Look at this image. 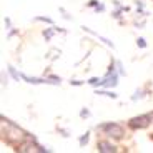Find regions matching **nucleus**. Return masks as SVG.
Listing matches in <instances>:
<instances>
[{"instance_id": "obj_1", "label": "nucleus", "mask_w": 153, "mask_h": 153, "mask_svg": "<svg viewBox=\"0 0 153 153\" xmlns=\"http://www.w3.org/2000/svg\"><path fill=\"white\" fill-rule=\"evenodd\" d=\"M98 128L102 131H105L108 137H113V138H122L125 135L123 133V128L120 125H117V123H105V125H100Z\"/></svg>"}, {"instance_id": "obj_2", "label": "nucleus", "mask_w": 153, "mask_h": 153, "mask_svg": "<svg viewBox=\"0 0 153 153\" xmlns=\"http://www.w3.org/2000/svg\"><path fill=\"white\" fill-rule=\"evenodd\" d=\"M150 122H152V117L150 115H142V117H135V118L130 120V128H133V130H142V128H146V126L150 125Z\"/></svg>"}, {"instance_id": "obj_3", "label": "nucleus", "mask_w": 153, "mask_h": 153, "mask_svg": "<svg viewBox=\"0 0 153 153\" xmlns=\"http://www.w3.org/2000/svg\"><path fill=\"white\" fill-rule=\"evenodd\" d=\"M97 148H98V152H102V153L117 152V148H115L113 145H110V143H107V142H98V145H97Z\"/></svg>"}, {"instance_id": "obj_4", "label": "nucleus", "mask_w": 153, "mask_h": 153, "mask_svg": "<svg viewBox=\"0 0 153 153\" xmlns=\"http://www.w3.org/2000/svg\"><path fill=\"white\" fill-rule=\"evenodd\" d=\"M23 80H27L28 83H50L48 80H45V78H35V76H27V75H22Z\"/></svg>"}, {"instance_id": "obj_5", "label": "nucleus", "mask_w": 153, "mask_h": 153, "mask_svg": "<svg viewBox=\"0 0 153 153\" xmlns=\"http://www.w3.org/2000/svg\"><path fill=\"white\" fill-rule=\"evenodd\" d=\"M8 72H10V75L13 76V78H15L17 82H19V78H20V76H22V75H19V73L15 72V68H12V67H8Z\"/></svg>"}, {"instance_id": "obj_6", "label": "nucleus", "mask_w": 153, "mask_h": 153, "mask_svg": "<svg viewBox=\"0 0 153 153\" xmlns=\"http://www.w3.org/2000/svg\"><path fill=\"white\" fill-rule=\"evenodd\" d=\"M98 95H105V97H111V98H117V93H113V92H98Z\"/></svg>"}, {"instance_id": "obj_7", "label": "nucleus", "mask_w": 153, "mask_h": 153, "mask_svg": "<svg viewBox=\"0 0 153 153\" xmlns=\"http://www.w3.org/2000/svg\"><path fill=\"white\" fill-rule=\"evenodd\" d=\"M87 142H88V133H85L83 137L80 138V145H85V143H87Z\"/></svg>"}, {"instance_id": "obj_8", "label": "nucleus", "mask_w": 153, "mask_h": 153, "mask_svg": "<svg viewBox=\"0 0 153 153\" xmlns=\"http://www.w3.org/2000/svg\"><path fill=\"white\" fill-rule=\"evenodd\" d=\"M138 45L142 47V48H145V47H146V43H145V40H143V38H138Z\"/></svg>"}, {"instance_id": "obj_9", "label": "nucleus", "mask_w": 153, "mask_h": 153, "mask_svg": "<svg viewBox=\"0 0 153 153\" xmlns=\"http://www.w3.org/2000/svg\"><path fill=\"white\" fill-rule=\"evenodd\" d=\"M37 20H42V22H47V23H52V20L45 19V17H37Z\"/></svg>"}, {"instance_id": "obj_10", "label": "nucleus", "mask_w": 153, "mask_h": 153, "mask_svg": "<svg viewBox=\"0 0 153 153\" xmlns=\"http://www.w3.org/2000/svg\"><path fill=\"white\" fill-rule=\"evenodd\" d=\"M82 117H88V115H90V111H88V110H82Z\"/></svg>"}, {"instance_id": "obj_11", "label": "nucleus", "mask_w": 153, "mask_h": 153, "mask_svg": "<svg viewBox=\"0 0 153 153\" xmlns=\"http://www.w3.org/2000/svg\"><path fill=\"white\" fill-rule=\"evenodd\" d=\"M150 117H152V120H153V113H152V115H150Z\"/></svg>"}]
</instances>
